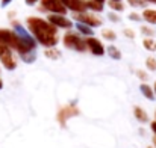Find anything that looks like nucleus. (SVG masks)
I'll list each match as a JSON object with an SVG mask.
<instances>
[{"instance_id": "11", "label": "nucleus", "mask_w": 156, "mask_h": 148, "mask_svg": "<svg viewBox=\"0 0 156 148\" xmlns=\"http://www.w3.org/2000/svg\"><path fill=\"white\" fill-rule=\"evenodd\" d=\"M65 8L67 11H71L73 14L76 12H85L88 11V6H87V0H59Z\"/></svg>"}, {"instance_id": "19", "label": "nucleus", "mask_w": 156, "mask_h": 148, "mask_svg": "<svg viewBox=\"0 0 156 148\" xmlns=\"http://www.w3.org/2000/svg\"><path fill=\"white\" fill-rule=\"evenodd\" d=\"M20 59H21L23 62H26V64H32V62H35V60H37V50H32V51H27V53L21 54Z\"/></svg>"}, {"instance_id": "5", "label": "nucleus", "mask_w": 156, "mask_h": 148, "mask_svg": "<svg viewBox=\"0 0 156 148\" xmlns=\"http://www.w3.org/2000/svg\"><path fill=\"white\" fill-rule=\"evenodd\" d=\"M77 115H80V110L77 109L76 103H71V104L62 106V107L58 110L56 119H58V122H59L62 127H65L67 121H68L70 118H73V116H77Z\"/></svg>"}, {"instance_id": "28", "label": "nucleus", "mask_w": 156, "mask_h": 148, "mask_svg": "<svg viewBox=\"0 0 156 148\" xmlns=\"http://www.w3.org/2000/svg\"><path fill=\"white\" fill-rule=\"evenodd\" d=\"M123 33H124V36H127V38H130V40H133V38H135V32H133L132 29H124V30H123Z\"/></svg>"}, {"instance_id": "14", "label": "nucleus", "mask_w": 156, "mask_h": 148, "mask_svg": "<svg viewBox=\"0 0 156 148\" xmlns=\"http://www.w3.org/2000/svg\"><path fill=\"white\" fill-rule=\"evenodd\" d=\"M133 115H135V118H136L140 122H147V121H149V115H147V112L143 110L140 106H135V109H133Z\"/></svg>"}, {"instance_id": "35", "label": "nucleus", "mask_w": 156, "mask_h": 148, "mask_svg": "<svg viewBox=\"0 0 156 148\" xmlns=\"http://www.w3.org/2000/svg\"><path fill=\"white\" fill-rule=\"evenodd\" d=\"M3 88V82H2V79H0V89Z\"/></svg>"}, {"instance_id": "34", "label": "nucleus", "mask_w": 156, "mask_h": 148, "mask_svg": "<svg viewBox=\"0 0 156 148\" xmlns=\"http://www.w3.org/2000/svg\"><path fill=\"white\" fill-rule=\"evenodd\" d=\"M94 2H99V3H102V5H105V2H106V0H94Z\"/></svg>"}, {"instance_id": "8", "label": "nucleus", "mask_w": 156, "mask_h": 148, "mask_svg": "<svg viewBox=\"0 0 156 148\" xmlns=\"http://www.w3.org/2000/svg\"><path fill=\"white\" fill-rule=\"evenodd\" d=\"M40 5H41V11H46V12H50V14H62V15H67V8L59 2V0H40Z\"/></svg>"}, {"instance_id": "1", "label": "nucleus", "mask_w": 156, "mask_h": 148, "mask_svg": "<svg viewBox=\"0 0 156 148\" xmlns=\"http://www.w3.org/2000/svg\"><path fill=\"white\" fill-rule=\"evenodd\" d=\"M26 27L38 44L44 46L46 49L56 47V44L59 41L58 29L53 24H50L47 20L40 18V17H27Z\"/></svg>"}, {"instance_id": "24", "label": "nucleus", "mask_w": 156, "mask_h": 148, "mask_svg": "<svg viewBox=\"0 0 156 148\" xmlns=\"http://www.w3.org/2000/svg\"><path fill=\"white\" fill-rule=\"evenodd\" d=\"M141 33L146 35V36H149V38H152V36L155 35V30H153L152 27H149V26H143V27H141Z\"/></svg>"}, {"instance_id": "22", "label": "nucleus", "mask_w": 156, "mask_h": 148, "mask_svg": "<svg viewBox=\"0 0 156 148\" xmlns=\"http://www.w3.org/2000/svg\"><path fill=\"white\" fill-rule=\"evenodd\" d=\"M143 46H144V49L149 50V51H156V41L152 40V38H146L143 41Z\"/></svg>"}, {"instance_id": "26", "label": "nucleus", "mask_w": 156, "mask_h": 148, "mask_svg": "<svg viewBox=\"0 0 156 148\" xmlns=\"http://www.w3.org/2000/svg\"><path fill=\"white\" fill-rule=\"evenodd\" d=\"M108 18H109L112 23H118V21H120V17H118V14H115V12H109V14H108Z\"/></svg>"}, {"instance_id": "37", "label": "nucleus", "mask_w": 156, "mask_h": 148, "mask_svg": "<svg viewBox=\"0 0 156 148\" xmlns=\"http://www.w3.org/2000/svg\"><path fill=\"white\" fill-rule=\"evenodd\" d=\"M155 145H156V141H155Z\"/></svg>"}, {"instance_id": "17", "label": "nucleus", "mask_w": 156, "mask_h": 148, "mask_svg": "<svg viewBox=\"0 0 156 148\" xmlns=\"http://www.w3.org/2000/svg\"><path fill=\"white\" fill-rule=\"evenodd\" d=\"M108 6L114 12H123L124 11V5L121 3V0H108Z\"/></svg>"}, {"instance_id": "15", "label": "nucleus", "mask_w": 156, "mask_h": 148, "mask_svg": "<svg viewBox=\"0 0 156 148\" xmlns=\"http://www.w3.org/2000/svg\"><path fill=\"white\" fill-rule=\"evenodd\" d=\"M141 17H143V20H146L149 24H156V11L155 9H146Z\"/></svg>"}, {"instance_id": "18", "label": "nucleus", "mask_w": 156, "mask_h": 148, "mask_svg": "<svg viewBox=\"0 0 156 148\" xmlns=\"http://www.w3.org/2000/svg\"><path fill=\"white\" fill-rule=\"evenodd\" d=\"M44 56L47 59H52V60H58L61 57V51L56 50L55 47H50V49H46L44 50Z\"/></svg>"}, {"instance_id": "33", "label": "nucleus", "mask_w": 156, "mask_h": 148, "mask_svg": "<svg viewBox=\"0 0 156 148\" xmlns=\"http://www.w3.org/2000/svg\"><path fill=\"white\" fill-rule=\"evenodd\" d=\"M144 2H147V3H156V0H144Z\"/></svg>"}, {"instance_id": "36", "label": "nucleus", "mask_w": 156, "mask_h": 148, "mask_svg": "<svg viewBox=\"0 0 156 148\" xmlns=\"http://www.w3.org/2000/svg\"><path fill=\"white\" fill-rule=\"evenodd\" d=\"M153 91H155V95H156V82H155V88H153Z\"/></svg>"}, {"instance_id": "29", "label": "nucleus", "mask_w": 156, "mask_h": 148, "mask_svg": "<svg viewBox=\"0 0 156 148\" xmlns=\"http://www.w3.org/2000/svg\"><path fill=\"white\" fill-rule=\"evenodd\" d=\"M136 76H138L141 80H147V74H146L144 71H141V70H138V71H136Z\"/></svg>"}, {"instance_id": "12", "label": "nucleus", "mask_w": 156, "mask_h": 148, "mask_svg": "<svg viewBox=\"0 0 156 148\" xmlns=\"http://www.w3.org/2000/svg\"><path fill=\"white\" fill-rule=\"evenodd\" d=\"M140 91H141V94H143L147 100H150V101H153V100H155L156 95H155V91H153V88H152V86H149V85H146V83H141Z\"/></svg>"}, {"instance_id": "13", "label": "nucleus", "mask_w": 156, "mask_h": 148, "mask_svg": "<svg viewBox=\"0 0 156 148\" xmlns=\"http://www.w3.org/2000/svg\"><path fill=\"white\" fill-rule=\"evenodd\" d=\"M76 29L79 30L80 35H85V36H94V30H93V27H90V26H87V24H83V23L76 21Z\"/></svg>"}, {"instance_id": "31", "label": "nucleus", "mask_w": 156, "mask_h": 148, "mask_svg": "<svg viewBox=\"0 0 156 148\" xmlns=\"http://www.w3.org/2000/svg\"><path fill=\"white\" fill-rule=\"evenodd\" d=\"M11 3H12V0H0V5H2L3 8H5V6H9Z\"/></svg>"}, {"instance_id": "20", "label": "nucleus", "mask_w": 156, "mask_h": 148, "mask_svg": "<svg viewBox=\"0 0 156 148\" xmlns=\"http://www.w3.org/2000/svg\"><path fill=\"white\" fill-rule=\"evenodd\" d=\"M87 6L93 12H102L103 11V5L99 3V2H94V0H87Z\"/></svg>"}, {"instance_id": "7", "label": "nucleus", "mask_w": 156, "mask_h": 148, "mask_svg": "<svg viewBox=\"0 0 156 148\" xmlns=\"http://www.w3.org/2000/svg\"><path fill=\"white\" fill-rule=\"evenodd\" d=\"M73 18H74L76 21H79V23H83V24L93 27V29L102 26V20H100L97 15L90 14L88 11H85V12H76V14H73Z\"/></svg>"}, {"instance_id": "9", "label": "nucleus", "mask_w": 156, "mask_h": 148, "mask_svg": "<svg viewBox=\"0 0 156 148\" xmlns=\"http://www.w3.org/2000/svg\"><path fill=\"white\" fill-rule=\"evenodd\" d=\"M47 21L53 24L56 29H65V30H70L73 27V21L70 18H67V15H62V14H50L47 17Z\"/></svg>"}, {"instance_id": "21", "label": "nucleus", "mask_w": 156, "mask_h": 148, "mask_svg": "<svg viewBox=\"0 0 156 148\" xmlns=\"http://www.w3.org/2000/svg\"><path fill=\"white\" fill-rule=\"evenodd\" d=\"M102 36H103L106 41H109V43H114V41L117 40V33H115L114 30H111V29L102 30Z\"/></svg>"}, {"instance_id": "3", "label": "nucleus", "mask_w": 156, "mask_h": 148, "mask_svg": "<svg viewBox=\"0 0 156 148\" xmlns=\"http://www.w3.org/2000/svg\"><path fill=\"white\" fill-rule=\"evenodd\" d=\"M62 44H64L65 49L77 51V53H85L87 51V43H85V40L79 33H74V32H70V30L65 32V35L62 38Z\"/></svg>"}, {"instance_id": "10", "label": "nucleus", "mask_w": 156, "mask_h": 148, "mask_svg": "<svg viewBox=\"0 0 156 148\" xmlns=\"http://www.w3.org/2000/svg\"><path fill=\"white\" fill-rule=\"evenodd\" d=\"M85 43H87V50L91 54H94V56H103L105 53H106V49L103 47L102 41L97 40L96 36H88L85 40Z\"/></svg>"}, {"instance_id": "23", "label": "nucleus", "mask_w": 156, "mask_h": 148, "mask_svg": "<svg viewBox=\"0 0 156 148\" xmlns=\"http://www.w3.org/2000/svg\"><path fill=\"white\" fill-rule=\"evenodd\" d=\"M146 67H147L150 71H156V57L155 56L147 57V60H146Z\"/></svg>"}, {"instance_id": "4", "label": "nucleus", "mask_w": 156, "mask_h": 148, "mask_svg": "<svg viewBox=\"0 0 156 148\" xmlns=\"http://www.w3.org/2000/svg\"><path fill=\"white\" fill-rule=\"evenodd\" d=\"M0 62L9 71H14L17 68V59L14 56V50L3 43H0Z\"/></svg>"}, {"instance_id": "25", "label": "nucleus", "mask_w": 156, "mask_h": 148, "mask_svg": "<svg viewBox=\"0 0 156 148\" xmlns=\"http://www.w3.org/2000/svg\"><path fill=\"white\" fill-rule=\"evenodd\" d=\"M127 3L130 6H133V8H143V6H146V2L144 0H127Z\"/></svg>"}, {"instance_id": "27", "label": "nucleus", "mask_w": 156, "mask_h": 148, "mask_svg": "<svg viewBox=\"0 0 156 148\" xmlns=\"http://www.w3.org/2000/svg\"><path fill=\"white\" fill-rule=\"evenodd\" d=\"M129 20H132V21H141L143 17L140 14H136V12H132V14H129Z\"/></svg>"}, {"instance_id": "2", "label": "nucleus", "mask_w": 156, "mask_h": 148, "mask_svg": "<svg viewBox=\"0 0 156 148\" xmlns=\"http://www.w3.org/2000/svg\"><path fill=\"white\" fill-rule=\"evenodd\" d=\"M0 43H3L8 47H11L14 51H17L20 56L27 53V51L35 50V49H30L12 29H0Z\"/></svg>"}, {"instance_id": "16", "label": "nucleus", "mask_w": 156, "mask_h": 148, "mask_svg": "<svg viewBox=\"0 0 156 148\" xmlns=\"http://www.w3.org/2000/svg\"><path fill=\"white\" fill-rule=\"evenodd\" d=\"M106 53H108V56H109L111 59H114V60H120V59H121V51L117 49L115 46H108V47H106Z\"/></svg>"}, {"instance_id": "6", "label": "nucleus", "mask_w": 156, "mask_h": 148, "mask_svg": "<svg viewBox=\"0 0 156 148\" xmlns=\"http://www.w3.org/2000/svg\"><path fill=\"white\" fill-rule=\"evenodd\" d=\"M12 30H14V32H15V33H17V35H18V36H20V38H21L29 47H30V49L37 50V44H38V43H37L35 38L30 35V32L27 30V27H24L20 21L12 20Z\"/></svg>"}, {"instance_id": "30", "label": "nucleus", "mask_w": 156, "mask_h": 148, "mask_svg": "<svg viewBox=\"0 0 156 148\" xmlns=\"http://www.w3.org/2000/svg\"><path fill=\"white\" fill-rule=\"evenodd\" d=\"M24 3H26L27 6H35L37 3H40V0H24Z\"/></svg>"}, {"instance_id": "32", "label": "nucleus", "mask_w": 156, "mask_h": 148, "mask_svg": "<svg viewBox=\"0 0 156 148\" xmlns=\"http://www.w3.org/2000/svg\"><path fill=\"white\" fill-rule=\"evenodd\" d=\"M150 127H152V130H153V133H155V136H156V121H153L150 124Z\"/></svg>"}]
</instances>
